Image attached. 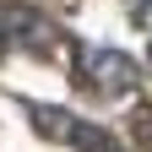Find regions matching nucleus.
Wrapping results in <instances>:
<instances>
[{"instance_id": "obj_4", "label": "nucleus", "mask_w": 152, "mask_h": 152, "mask_svg": "<svg viewBox=\"0 0 152 152\" xmlns=\"http://www.w3.org/2000/svg\"><path fill=\"white\" fill-rule=\"evenodd\" d=\"M136 141L141 152H152V114H136Z\"/></svg>"}, {"instance_id": "obj_6", "label": "nucleus", "mask_w": 152, "mask_h": 152, "mask_svg": "<svg viewBox=\"0 0 152 152\" xmlns=\"http://www.w3.org/2000/svg\"><path fill=\"white\" fill-rule=\"evenodd\" d=\"M0 49H6V27H0Z\"/></svg>"}, {"instance_id": "obj_2", "label": "nucleus", "mask_w": 152, "mask_h": 152, "mask_svg": "<svg viewBox=\"0 0 152 152\" xmlns=\"http://www.w3.org/2000/svg\"><path fill=\"white\" fill-rule=\"evenodd\" d=\"M71 147H82V152H125V147H120V136H109L103 125H87V120H76Z\"/></svg>"}, {"instance_id": "obj_1", "label": "nucleus", "mask_w": 152, "mask_h": 152, "mask_svg": "<svg viewBox=\"0 0 152 152\" xmlns=\"http://www.w3.org/2000/svg\"><path fill=\"white\" fill-rule=\"evenodd\" d=\"M82 82L98 92V98H125V92H136L141 76H136V60H130V54L98 44V49H82Z\"/></svg>"}, {"instance_id": "obj_3", "label": "nucleus", "mask_w": 152, "mask_h": 152, "mask_svg": "<svg viewBox=\"0 0 152 152\" xmlns=\"http://www.w3.org/2000/svg\"><path fill=\"white\" fill-rule=\"evenodd\" d=\"M33 125L44 130V136H54V141H71L76 114H65V109H33Z\"/></svg>"}, {"instance_id": "obj_5", "label": "nucleus", "mask_w": 152, "mask_h": 152, "mask_svg": "<svg viewBox=\"0 0 152 152\" xmlns=\"http://www.w3.org/2000/svg\"><path fill=\"white\" fill-rule=\"evenodd\" d=\"M130 16L136 22H152V0H130Z\"/></svg>"}]
</instances>
